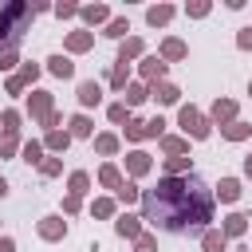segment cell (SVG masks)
Returning <instances> with one entry per match:
<instances>
[{
  "mask_svg": "<svg viewBox=\"0 0 252 252\" xmlns=\"http://www.w3.org/2000/svg\"><path fill=\"white\" fill-rule=\"evenodd\" d=\"M146 98H150V87H146V83H142V79H134V83H130V87H126V91H122V102H126V106H130V110H134V106H142V102H146Z\"/></svg>",
  "mask_w": 252,
  "mask_h": 252,
  "instance_id": "cell-32",
  "label": "cell"
},
{
  "mask_svg": "<svg viewBox=\"0 0 252 252\" xmlns=\"http://www.w3.org/2000/svg\"><path fill=\"white\" fill-rule=\"evenodd\" d=\"M106 118H110V126H126V122L134 118V110L118 98V102H110V106H106Z\"/></svg>",
  "mask_w": 252,
  "mask_h": 252,
  "instance_id": "cell-38",
  "label": "cell"
},
{
  "mask_svg": "<svg viewBox=\"0 0 252 252\" xmlns=\"http://www.w3.org/2000/svg\"><path fill=\"white\" fill-rule=\"evenodd\" d=\"M32 12H35V16H43V12H55V4H47V0H35V4H32Z\"/></svg>",
  "mask_w": 252,
  "mask_h": 252,
  "instance_id": "cell-50",
  "label": "cell"
},
{
  "mask_svg": "<svg viewBox=\"0 0 252 252\" xmlns=\"http://www.w3.org/2000/svg\"><path fill=\"white\" fill-rule=\"evenodd\" d=\"M248 94H252V83H248Z\"/></svg>",
  "mask_w": 252,
  "mask_h": 252,
  "instance_id": "cell-55",
  "label": "cell"
},
{
  "mask_svg": "<svg viewBox=\"0 0 252 252\" xmlns=\"http://www.w3.org/2000/svg\"><path fill=\"white\" fill-rule=\"evenodd\" d=\"M91 217H98V220H114V217H118V201H114L110 193L94 197V201H91Z\"/></svg>",
  "mask_w": 252,
  "mask_h": 252,
  "instance_id": "cell-28",
  "label": "cell"
},
{
  "mask_svg": "<svg viewBox=\"0 0 252 252\" xmlns=\"http://www.w3.org/2000/svg\"><path fill=\"white\" fill-rule=\"evenodd\" d=\"M134 252H158V232H150V228H146V232L134 240Z\"/></svg>",
  "mask_w": 252,
  "mask_h": 252,
  "instance_id": "cell-44",
  "label": "cell"
},
{
  "mask_svg": "<svg viewBox=\"0 0 252 252\" xmlns=\"http://www.w3.org/2000/svg\"><path fill=\"white\" fill-rule=\"evenodd\" d=\"M24 98H28V102H24V114H28L32 122H39V126H43V118L55 110V94H51V91H43V87H35V91H28Z\"/></svg>",
  "mask_w": 252,
  "mask_h": 252,
  "instance_id": "cell-4",
  "label": "cell"
},
{
  "mask_svg": "<svg viewBox=\"0 0 252 252\" xmlns=\"http://www.w3.org/2000/svg\"><path fill=\"white\" fill-rule=\"evenodd\" d=\"M75 102H79L83 114L94 110V106H102V83H98V79H79V87H75Z\"/></svg>",
  "mask_w": 252,
  "mask_h": 252,
  "instance_id": "cell-7",
  "label": "cell"
},
{
  "mask_svg": "<svg viewBox=\"0 0 252 252\" xmlns=\"http://www.w3.org/2000/svg\"><path fill=\"white\" fill-rule=\"evenodd\" d=\"M67 232H71V224L63 220V213H47L35 220V236L43 244H59V240H67Z\"/></svg>",
  "mask_w": 252,
  "mask_h": 252,
  "instance_id": "cell-5",
  "label": "cell"
},
{
  "mask_svg": "<svg viewBox=\"0 0 252 252\" xmlns=\"http://www.w3.org/2000/svg\"><path fill=\"white\" fill-rule=\"evenodd\" d=\"M165 75H169V63H165L158 51H154V55L146 51V55L138 59V79H142L146 87H158V83H165Z\"/></svg>",
  "mask_w": 252,
  "mask_h": 252,
  "instance_id": "cell-6",
  "label": "cell"
},
{
  "mask_svg": "<svg viewBox=\"0 0 252 252\" xmlns=\"http://www.w3.org/2000/svg\"><path fill=\"white\" fill-rule=\"evenodd\" d=\"M197 240H201V252H228V236H224L217 224H213V228H205Z\"/></svg>",
  "mask_w": 252,
  "mask_h": 252,
  "instance_id": "cell-26",
  "label": "cell"
},
{
  "mask_svg": "<svg viewBox=\"0 0 252 252\" xmlns=\"http://www.w3.org/2000/svg\"><path fill=\"white\" fill-rule=\"evenodd\" d=\"M16 75H20V83H24L28 91H35V83H39V75H43V63H32V59H24Z\"/></svg>",
  "mask_w": 252,
  "mask_h": 252,
  "instance_id": "cell-33",
  "label": "cell"
},
{
  "mask_svg": "<svg viewBox=\"0 0 252 252\" xmlns=\"http://www.w3.org/2000/svg\"><path fill=\"white\" fill-rule=\"evenodd\" d=\"M59 209H63V217H79V213H83V197L63 193V205H59Z\"/></svg>",
  "mask_w": 252,
  "mask_h": 252,
  "instance_id": "cell-45",
  "label": "cell"
},
{
  "mask_svg": "<svg viewBox=\"0 0 252 252\" xmlns=\"http://www.w3.org/2000/svg\"><path fill=\"white\" fill-rule=\"evenodd\" d=\"M8 193H12V185H8V177H0V201H4Z\"/></svg>",
  "mask_w": 252,
  "mask_h": 252,
  "instance_id": "cell-53",
  "label": "cell"
},
{
  "mask_svg": "<svg viewBox=\"0 0 252 252\" xmlns=\"http://www.w3.org/2000/svg\"><path fill=\"white\" fill-rule=\"evenodd\" d=\"M248 252H252V248H248Z\"/></svg>",
  "mask_w": 252,
  "mask_h": 252,
  "instance_id": "cell-56",
  "label": "cell"
},
{
  "mask_svg": "<svg viewBox=\"0 0 252 252\" xmlns=\"http://www.w3.org/2000/svg\"><path fill=\"white\" fill-rule=\"evenodd\" d=\"M79 20H83V28L91 32V28H106L114 16H110L106 4H79Z\"/></svg>",
  "mask_w": 252,
  "mask_h": 252,
  "instance_id": "cell-11",
  "label": "cell"
},
{
  "mask_svg": "<svg viewBox=\"0 0 252 252\" xmlns=\"http://www.w3.org/2000/svg\"><path fill=\"white\" fill-rule=\"evenodd\" d=\"M43 71L55 75V79H75V63H71V55H63V51L47 55V59H43Z\"/></svg>",
  "mask_w": 252,
  "mask_h": 252,
  "instance_id": "cell-18",
  "label": "cell"
},
{
  "mask_svg": "<svg viewBox=\"0 0 252 252\" xmlns=\"http://www.w3.org/2000/svg\"><path fill=\"white\" fill-rule=\"evenodd\" d=\"M87 51H94V32L75 28L63 35V55H87Z\"/></svg>",
  "mask_w": 252,
  "mask_h": 252,
  "instance_id": "cell-10",
  "label": "cell"
},
{
  "mask_svg": "<svg viewBox=\"0 0 252 252\" xmlns=\"http://www.w3.org/2000/svg\"><path fill=\"white\" fill-rule=\"evenodd\" d=\"M173 16H177L173 4H150V8H146V24H150V28H165Z\"/></svg>",
  "mask_w": 252,
  "mask_h": 252,
  "instance_id": "cell-27",
  "label": "cell"
},
{
  "mask_svg": "<svg viewBox=\"0 0 252 252\" xmlns=\"http://www.w3.org/2000/svg\"><path fill=\"white\" fill-rule=\"evenodd\" d=\"M4 91H8V94H12V98H20V94H24V91H28V87H24V83H20V75H8V79H4Z\"/></svg>",
  "mask_w": 252,
  "mask_h": 252,
  "instance_id": "cell-47",
  "label": "cell"
},
{
  "mask_svg": "<svg viewBox=\"0 0 252 252\" xmlns=\"http://www.w3.org/2000/svg\"><path fill=\"white\" fill-rule=\"evenodd\" d=\"M130 83H134V67L122 63V59H114V63H110V75H106V87H110L114 94H122Z\"/></svg>",
  "mask_w": 252,
  "mask_h": 252,
  "instance_id": "cell-14",
  "label": "cell"
},
{
  "mask_svg": "<svg viewBox=\"0 0 252 252\" xmlns=\"http://www.w3.org/2000/svg\"><path fill=\"white\" fill-rule=\"evenodd\" d=\"M67 134H71V138H79V142H94V118H91V114H83V110H79V114H71V118H67Z\"/></svg>",
  "mask_w": 252,
  "mask_h": 252,
  "instance_id": "cell-17",
  "label": "cell"
},
{
  "mask_svg": "<svg viewBox=\"0 0 252 252\" xmlns=\"http://www.w3.org/2000/svg\"><path fill=\"white\" fill-rule=\"evenodd\" d=\"M158 55H161L165 63H181V59H189V43H185L181 35H165V39L158 43Z\"/></svg>",
  "mask_w": 252,
  "mask_h": 252,
  "instance_id": "cell-13",
  "label": "cell"
},
{
  "mask_svg": "<svg viewBox=\"0 0 252 252\" xmlns=\"http://www.w3.org/2000/svg\"><path fill=\"white\" fill-rule=\"evenodd\" d=\"M102 35H106V39H114V43H122V39L130 35V20H126V16H114V20L102 28Z\"/></svg>",
  "mask_w": 252,
  "mask_h": 252,
  "instance_id": "cell-36",
  "label": "cell"
},
{
  "mask_svg": "<svg viewBox=\"0 0 252 252\" xmlns=\"http://www.w3.org/2000/svg\"><path fill=\"white\" fill-rule=\"evenodd\" d=\"M240 118V102L236 98H213V106H209V122L220 130V126H228V122H236Z\"/></svg>",
  "mask_w": 252,
  "mask_h": 252,
  "instance_id": "cell-8",
  "label": "cell"
},
{
  "mask_svg": "<svg viewBox=\"0 0 252 252\" xmlns=\"http://www.w3.org/2000/svg\"><path fill=\"white\" fill-rule=\"evenodd\" d=\"M146 55V39L142 35H126L122 43H118V59L122 63H134V59H142Z\"/></svg>",
  "mask_w": 252,
  "mask_h": 252,
  "instance_id": "cell-23",
  "label": "cell"
},
{
  "mask_svg": "<svg viewBox=\"0 0 252 252\" xmlns=\"http://www.w3.org/2000/svg\"><path fill=\"white\" fill-rule=\"evenodd\" d=\"M165 126H169V122H165L161 114H154V118H146V138H154V142H161V138H165Z\"/></svg>",
  "mask_w": 252,
  "mask_h": 252,
  "instance_id": "cell-42",
  "label": "cell"
},
{
  "mask_svg": "<svg viewBox=\"0 0 252 252\" xmlns=\"http://www.w3.org/2000/svg\"><path fill=\"white\" fill-rule=\"evenodd\" d=\"M24 150V142H20V134H0V158L8 161V158H16Z\"/></svg>",
  "mask_w": 252,
  "mask_h": 252,
  "instance_id": "cell-39",
  "label": "cell"
},
{
  "mask_svg": "<svg viewBox=\"0 0 252 252\" xmlns=\"http://www.w3.org/2000/svg\"><path fill=\"white\" fill-rule=\"evenodd\" d=\"M20 122H24V110H16V106L0 110V134H20Z\"/></svg>",
  "mask_w": 252,
  "mask_h": 252,
  "instance_id": "cell-37",
  "label": "cell"
},
{
  "mask_svg": "<svg viewBox=\"0 0 252 252\" xmlns=\"http://www.w3.org/2000/svg\"><path fill=\"white\" fill-rule=\"evenodd\" d=\"M177 130H181L189 142H205V138L213 134V122H209V114L197 110L193 102H181V106H177Z\"/></svg>",
  "mask_w": 252,
  "mask_h": 252,
  "instance_id": "cell-3",
  "label": "cell"
},
{
  "mask_svg": "<svg viewBox=\"0 0 252 252\" xmlns=\"http://www.w3.org/2000/svg\"><path fill=\"white\" fill-rule=\"evenodd\" d=\"M94 181H98L102 189H110V197H114V193L126 185V173H122L114 161H102V165H98V173H94Z\"/></svg>",
  "mask_w": 252,
  "mask_h": 252,
  "instance_id": "cell-16",
  "label": "cell"
},
{
  "mask_svg": "<svg viewBox=\"0 0 252 252\" xmlns=\"http://www.w3.org/2000/svg\"><path fill=\"white\" fill-rule=\"evenodd\" d=\"M209 12H213V0H189V4H185V16H189V20H205Z\"/></svg>",
  "mask_w": 252,
  "mask_h": 252,
  "instance_id": "cell-41",
  "label": "cell"
},
{
  "mask_svg": "<svg viewBox=\"0 0 252 252\" xmlns=\"http://www.w3.org/2000/svg\"><path fill=\"white\" fill-rule=\"evenodd\" d=\"M32 16H35L32 4H24V0H8V4L0 8V43H4V47H16L20 35L28 32Z\"/></svg>",
  "mask_w": 252,
  "mask_h": 252,
  "instance_id": "cell-2",
  "label": "cell"
},
{
  "mask_svg": "<svg viewBox=\"0 0 252 252\" xmlns=\"http://www.w3.org/2000/svg\"><path fill=\"white\" fill-rule=\"evenodd\" d=\"M146 173H154V158H150L146 150H130V154H126V177L138 181V177H146Z\"/></svg>",
  "mask_w": 252,
  "mask_h": 252,
  "instance_id": "cell-15",
  "label": "cell"
},
{
  "mask_svg": "<svg viewBox=\"0 0 252 252\" xmlns=\"http://www.w3.org/2000/svg\"><path fill=\"white\" fill-rule=\"evenodd\" d=\"M240 173L252 181V154H244V161H240Z\"/></svg>",
  "mask_w": 252,
  "mask_h": 252,
  "instance_id": "cell-52",
  "label": "cell"
},
{
  "mask_svg": "<svg viewBox=\"0 0 252 252\" xmlns=\"http://www.w3.org/2000/svg\"><path fill=\"white\" fill-rule=\"evenodd\" d=\"M236 51H252V24L236 32Z\"/></svg>",
  "mask_w": 252,
  "mask_h": 252,
  "instance_id": "cell-48",
  "label": "cell"
},
{
  "mask_svg": "<svg viewBox=\"0 0 252 252\" xmlns=\"http://www.w3.org/2000/svg\"><path fill=\"white\" fill-rule=\"evenodd\" d=\"M213 213H217V197L197 173L158 177L154 189H142V220L161 232L201 236L205 228H213Z\"/></svg>",
  "mask_w": 252,
  "mask_h": 252,
  "instance_id": "cell-1",
  "label": "cell"
},
{
  "mask_svg": "<svg viewBox=\"0 0 252 252\" xmlns=\"http://www.w3.org/2000/svg\"><path fill=\"white\" fill-rule=\"evenodd\" d=\"M43 130H63V110H59V106H55V110L43 118Z\"/></svg>",
  "mask_w": 252,
  "mask_h": 252,
  "instance_id": "cell-49",
  "label": "cell"
},
{
  "mask_svg": "<svg viewBox=\"0 0 252 252\" xmlns=\"http://www.w3.org/2000/svg\"><path fill=\"white\" fill-rule=\"evenodd\" d=\"M39 142H43V150H47L51 158H63V154H67V146H71L75 138H71L67 130H43V138H39Z\"/></svg>",
  "mask_w": 252,
  "mask_h": 252,
  "instance_id": "cell-20",
  "label": "cell"
},
{
  "mask_svg": "<svg viewBox=\"0 0 252 252\" xmlns=\"http://www.w3.org/2000/svg\"><path fill=\"white\" fill-rule=\"evenodd\" d=\"M4 51H8V47H4V43H0V55H4Z\"/></svg>",
  "mask_w": 252,
  "mask_h": 252,
  "instance_id": "cell-54",
  "label": "cell"
},
{
  "mask_svg": "<svg viewBox=\"0 0 252 252\" xmlns=\"http://www.w3.org/2000/svg\"><path fill=\"white\" fill-rule=\"evenodd\" d=\"M91 146H94V154H98V158H114V154L122 150V138H118L114 130H102V134H94V142H91Z\"/></svg>",
  "mask_w": 252,
  "mask_h": 252,
  "instance_id": "cell-22",
  "label": "cell"
},
{
  "mask_svg": "<svg viewBox=\"0 0 252 252\" xmlns=\"http://www.w3.org/2000/svg\"><path fill=\"white\" fill-rule=\"evenodd\" d=\"M158 150H161L165 158H185V154H189V138H185V134H165V138L158 142Z\"/></svg>",
  "mask_w": 252,
  "mask_h": 252,
  "instance_id": "cell-24",
  "label": "cell"
},
{
  "mask_svg": "<svg viewBox=\"0 0 252 252\" xmlns=\"http://www.w3.org/2000/svg\"><path fill=\"white\" fill-rule=\"evenodd\" d=\"M122 138H126V142L138 150V142H146V118H138V114H134V118L122 126Z\"/></svg>",
  "mask_w": 252,
  "mask_h": 252,
  "instance_id": "cell-34",
  "label": "cell"
},
{
  "mask_svg": "<svg viewBox=\"0 0 252 252\" xmlns=\"http://www.w3.org/2000/svg\"><path fill=\"white\" fill-rule=\"evenodd\" d=\"M55 20H79V4H71V0L55 4Z\"/></svg>",
  "mask_w": 252,
  "mask_h": 252,
  "instance_id": "cell-46",
  "label": "cell"
},
{
  "mask_svg": "<svg viewBox=\"0 0 252 252\" xmlns=\"http://www.w3.org/2000/svg\"><path fill=\"white\" fill-rule=\"evenodd\" d=\"M114 232H118L122 240H130V244H134V240L146 232V220H142V213H130V209H126V213H118V217H114Z\"/></svg>",
  "mask_w": 252,
  "mask_h": 252,
  "instance_id": "cell-9",
  "label": "cell"
},
{
  "mask_svg": "<svg viewBox=\"0 0 252 252\" xmlns=\"http://www.w3.org/2000/svg\"><path fill=\"white\" fill-rule=\"evenodd\" d=\"M150 98L158 102V106H181V87L177 83H158V87H150Z\"/></svg>",
  "mask_w": 252,
  "mask_h": 252,
  "instance_id": "cell-19",
  "label": "cell"
},
{
  "mask_svg": "<svg viewBox=\"0 0 252 252\" xmlns=\"http://www.w3.org/2000/svg\"><path fill=\"white\" fill-rule=\"evenodd\" d=\"M67 193L71 197H87L91 193V173L87 169H71L67 173Z\"/></svg>",
  "mask_w": 252,
  "mask_h": 252,
  "instance_id": "cell-31",
  "label": "cell"
},
{
  "mask_svg": "<svg viewBox=\"0 0 252 252\" xmlns=\"http://www.w3.org/2000/svg\"><path fill=\"white\" fill-rule=\"evenodd\" d=\"M0 252H16V240L8 232H0Z\"/></svg>",
  "mask_w": 252,
  "mask_h": 252,
  "instance_id": "cell-51",
  "label": "cell"
},
{
  "mask_svg": "<svg viewBox=\"0 0 252 252\" xmlns=\"http://www.w3.org/2000/svg\"><path fill=\"white\" fill-rule=\"evenodd\" d=\"M220 138H224V142H248V138H252V122H244V118H236V122H228V126H220Z\"/></svg>",
  "mask_w": 252,
  "mask_h": 252,
  "instance_id": "cell-29",
  "label": "cell"
},
{
  "mask_svg": "<svg viewBox=\"0 0 252 252\" xmlns=\"http://www.w3.org/2000/svg\"><path fill=\"white\" fill-rule=\"evenodd\" d=\"M114 201H118V205H126V209H130V205H142V185L126 177V185L114 193Z\"/></svg>",
  "mask_w": 252,
  "mask_h": 252,
  "instance_id": "cell-35",
  "label": "cell"
},
{
  "mask_svg": "<svg viewBox=\"0 0 252 252\" xmlns=\"http://www.w3.org/2000/svg\"><path fill=\"white\" fill-rule=\"evenodd\" d=\"M59 173H63V158H51V154H47V158H43V165H39V177H47V181H51V177H59Z\"/></svg>",
  "mask_w": 252,
  "mask_h": 252,
  "instance_id": "cell-43",
  "label": "cell"
},
{
  "mask_svg": "<svg viewBox=\"0 0 252 252\" xmlns=\"http://www.w3.org/2000/svg\"><path fill=\"white\" fill-rule=\"evenodd\" d=\"M248 220H252L248 213H240V209H232V213H228V217L220 220V232H224L228 240H240V236L248 232Z\"/></svg>",
  "mask_w": 252,
  "mask_h": 252,
  "instance_id": "cell-21",
  "label": "cell"
},
{
  "mask_svg": "<svg viewBox=\"0 0 252 252\" xmlns=\"http://www.w3.org/2000/svg\"><path fill=\"white\" fill-rule=\"evenodd\" d=\"M43 158H47L43 142H39V138H28V142H24V150H20V161H28V165H35V169H39V165H43Z\"/></svg>",
  "mask_w": 252,
  "mask_h": 252,
  "instance_id": "cell-30",
  "label": "cell"
},
{
  "mask_svg": "<svg viewBox=\"0 0 252 252\" xmlns=\"http://www.w3.org/2000/svg\"><path fill=\"white\" fill-rule=\"evenodd\" d=\"M20 63H24V59H20V51H16V47H8V51L0 55V71H4V79H8V75H16V71H20Z\"/></svg>",
  "mask_w": 252,
  "mask_h": 252,
  "instance_id": "cell-40",
  "label": "cell"
},
{
  "mask_svg": "<svg viewBox=\"0 0 252 252\" xmlns=\"http://www.w3.org/2000/svg\"><path fill=\"white\" fill-rule=\"evenodd\" d=\"M240 193H244V181H240V177H232V173H228V177H220V181L213 185V197H217L220 205H236V201H240Z\"/></svg>",
  "mask_w": 252,
  "mask_h": 252,
  "instance_id": "cell-12",
  "label": "cell"
},
{
  "mask_svg": "<svg viewBox=\"0 0 252 252\" xmlns=\"http://www.w3.org/2000/svg\"><path fill=\"white\" fill-rule=\"evenodd\" d=\"M189 173H197L189 154H185V158H165V161H161V177H189Z\"/></svg>",
  "mask_w": 252,
  "mask_h": 252,
  "instance_id": "cell-25",
  "label": "cell"
}]
</instances>
